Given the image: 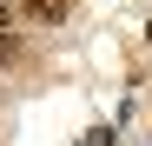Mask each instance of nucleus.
Masks as SVG:
<instances>
[{
  "label": "nucleus",
  "instance_id": "f257e3e1",
  "mask_svg": "<svg viewBox=\"0 0 152 146\" xmlns=\"http://www.w3.org/2000/svg\"><path fill=\"white\" fill-rule=\"evenodd\" d=\"M7 27H13V7H7V0H0V33H7Z\"/></svg>",
  "mask_w": 152,
  "mask_h": 146
}]
</instances>
